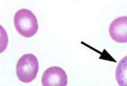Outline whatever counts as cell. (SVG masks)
Masks as SVG:
<instances>
[{"label":"cell","instance_id":"1","mask_svg":"<svg viewBox=\"0 0 127 86\" xmlns=\"http://www.w3.org/2000/svg\"><path fill=\"white\" fill-rule=\"evenodd\" d=\"M13 23L17 31L25 38L32 37L38 30L37 18L28 9H20L16 12Z\"/></svg>","mask_w":127,"mask_h":86},{"label":"cell","instance_id":"2","mask_svg":"<svg viewBox=\"0 0 127 86\" xmlns=\"http://www.w3.org/2000/svg\"><path fill=\"white\" fill-rule=\"evenodd\" d=\"M39 70V63L36 55L24 54L19 59L16 66V74L20 82L29 83L36 79Z\"/></svg>","mask_w":127,"mask_h":86},{"label":"cell","instance_id":"3","mask_svg":"<svg viewBox=\"0 0 127 86\" xmlns=\"http://www.w3.org/2000/svg\"><path fill=\"white\" fill-rule=\"evenodd\" d=\"M41 83L43 86H67V75L62 68L52 66L43 73Z\"/></svg>","mask_w":127,"mask_h":86},{"label":"cell","instance_id":"4","mask_svg":"<svg viewBox=\"0 0 127 86\" xmlns=\"http://www.w3.org/2000/svg\"><path fill=\"white\" fill-rule=\"evenodd\" d=\"M110 37L118 43H127V16L115 19L110 24Z\"/></svg>","mask_w":127,"mask_h":86},{"label":"cell","instance_id":"5","mask_svg":"<svg viewBox=\"0 0 127 86\" xmlns=\"http://www.w3.org/2000/svg\"><path fill=\"white\" fill-rule=\"evenodd\" d=\"M116 79L120 86H127V55L121 59L118 64Z\"/></svg>","mask_w":127,"mask_h":86}]
</instances>
